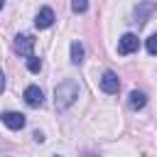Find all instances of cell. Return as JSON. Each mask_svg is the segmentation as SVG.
<instances>
[{
    "mask_svg": "<svg viewBox=\"0 0 157 157\" xmlns=\"http://www.w3.org/2000/svg\"><path fill=\"white\" fill-rule=\"evenodd\" d=\"M2 5H5V0H0V10H2Z\"/></svg>",
    "mask_w": 157,
    "mask_h": 157,
    "instance_id": "2e32d148",
    "label": "cell"
},
{
    "mask_svg": "<svg viewBox=\"0 0 157 157\" xmlns=\"http://www.w3.org/2000/svg\"><path fill=\"white\" fill-rule=\"evenodd\" d=\"M137 47H140V39H137V34H132V32H128V34H123L120 39H118V54H132V52H137Z\"/></svg>",
    "mask_w": 157,
    "mask_h": 157,
    "instance_id": "3957f363",
    "label": "cell"
},
{
    "mask_svg": "<svg viewBox=\"0 0 157 157\" xmlns=\"http://www.w3.org/2000/svg\"><path fill=\"white\" fill-rule=\"evenodd\" d=\"M0 120H2V125H7L10 130H22L25 128V115L22 113H15V110H5L2 115H0Z\"/></svg>",
    "mask_w": 157,
    "mask_h": 157,
    "instance_id": "5b68a950",
    "label": "cell"
},
{
    "mask_svg": "<svg viewBox=\"0 0 157 157\" xmlns=\"http://www.w3.org/2000/svg\"><path fill=\"white\" fill-rule=\"evenodd\" d=\"M88 7V0H71V10L74 12H86Z\"/></svg>",
    "mask_w": 157,
    "mask_h": 157,
    "instance_id": "4fadbf2b",
    "label": "cell"
},
{
    "mask_svg": "<svg viewBox=\"0 0 157 157\" xmlns=\"http://www.w3.org/2000/svg\"><path fill=\"white\" fill-rule=\"evenodd\" d=\"M25 103H27L29 108H39V105L44 103L42 88H39V86H27V88H25Z\"/></svg>",
    "mask_w": 157,
    "mask_h": 157,
    "instance_id": "52a82bcc",
    "label": "cell"
},
{
    "mask_svg": "<svg viewBox=\"0 0 157 157\" xmlns=\"http://www.w3.org/2000/svg\"><path fill=\"white\" fill-rule=\"evenodd\" d=\"M155 10H157V2H155V0H142V2H137V7H135V22H137V25H145Z\"/></svg>",
    "mask_w": 157,
    "mask_h": 157,
    "instance_id": "7a4b0ae2",
    "label": "cell"
},
{
    "mask_svg": "<svg viewBox=\"0 0 157 157\" xmlns=\"http://www.w3.org/2000/svg\"><path fill=\"white\" fill-rule=\"evenodd\" d=\"M118 88H120L118 74L115 71H103L101 74V91L103 93H118Z\"/></svg>",
    "mask_w": 157,
    "mask_h": 157,
    "instance_id": "277c9868",
    "label": "cell"
},
{
    "mask_svg": "<svg viewBox=\"0 0 157 157\" xmlns=\"http://www.w3.org/2000/svg\"><path fill=\"white\" fill-rule=\"evenodd\" d=\"M32 49H34V39L29 37V34H17L15 37V52L17 54H22V56H32Z\"/></svg>",
    "mask_w": 157,
    "mask_h": 157,
    "instance_id": "8992f818",
    "label": "cell"
},
{
    "mask_svg": "<svg viewBox=\"0 0 157 157\" xmlns=\"http://www.w3.org/2000/svg\"><path fill=\"white\" fill-rule=\"evenodd\" d=\"M54 10L52 7H42L39 12H37V20H34V25H37V29H47V27H52L54 25Z\"/></svg>",
    "mask_w": 157,
    "mask_h": 157,
    "instance_id": "ba28073f",
    "label": "cell"
},
{
    "mask_svg": "<svg viewBox=\"0 0 157 157\" xmlns=\"http://www.w3.org/2000/svg\"><path fill=\"white\" fill-rule=\"evenodd\" d=\"M2 88H5V74H2V69H0V93H2Z\"/></svg>",
    "mask_w": 157,
    "mask_h": 157,
    "instance_id": "9a60e30c",
    "label": "cell"
},
{
    "mask_svg": "<svg viewBox=\"0 0 157 157\" xmlns=\"http://www.w3.org/2000/svg\"><path fill=\"white\" fill-rule=\"evenodd\" d=\"M128 103H130V108H132V110H140V108H145V105H147V96H145L142 91H132V93L128 96Z\"/></svg>",
    "mask_w": 157,
    "mask_h": 157,
    "instance_id": "9c48e42d",
    "label": "cell"
},
{
    "mask_svg": "<svg viewBox=\"0 0 157 157\" xmlns=\"http://www.w3.org/2000/svg\"><path fill=\"white\" fill-rule=\"evenodd\" d=\"M147 52H150V54H152V56H155V54H157V32H155V34H150V37H147Z\"/></svg>",
    "mask_w": 157,
    "mask_h": 157,
    "instance_id": "7c38bea8",
    "label": "cell"
},
{
    "mask_svg": "<svg viewBox=\"0 0 157 157\" xmlns=\"http://www.w3.org/2000/svg\"><path fill=\"white\" fill-rule=\"evenodd\" d=\"M76 98H78V83L71 81V78L61 81L56 86V91H54V105H56V110H66L69 105H74Z\"/></svg>",
    "mask_w": 157,
    "mask_h": 157,
    "instance_id": "6da1fadb",
    "label": "cell"
},
{
    "mask_svg": "<svg viewBox=\"0 0 157 157\" xmlns=\"http://www.w3.org/2000/svg\"><path fill=\"white\" fill-rule=\"evenodd\" d=\"M32 137H34V142H44V135H42V132H39V130H37V132H34V135H32Z\"/></svg>",
    "mask_w": 157,
    "mask_h": 157,
    "instance_id": "5bb4252c",
    "label": "cell"
},
{
    "mask_svg": "<svg viewBox=\"0 0 157 157\" xmlns=\"http://www.w3.org/2000/svg\"><path fill=\"white\" fill-rule=\"evenodd\" d=\"M83 54H86V49H83V44L81 42H71V64H81L83 61Z\"/></svg>",
    "mask_w": 157,
    "mask_h": 157,
    "instance_id": "30bf717a",
    "label": "cell"
},
{
    "mask_svg": "<svg viewBox=\"0 0 157 157\" xmlns=\"http://www.w3.org/2000/svg\"><path fill=\"white\" fill-rule=\"evenodd\" d=\"M27 69H29V71H32V74H37V71H39V69H42V59H37V56H34V54H32V56H29V59H27Z\"/></svg>",
    "mask_w": 157,
    "mask_h": 157,
    "instance_id": "8fae6325",
    "label": "cell"
},
{
    "mask_svg": "<svg viewBox=\"0 0 157 157\" xmlns=\"http://www.w3.org/2000/svg\"><path fill=\"white\" fill-rule=\"evenodd\" d=\"M56 157H59V155H56Z\"/></svg>",
    "mask_w": 157,
    "mask_h": 157,
    "instance_id": "e0dca14e",
    "label": "cell"
}]
</instances>
